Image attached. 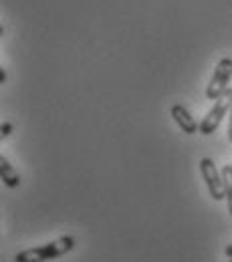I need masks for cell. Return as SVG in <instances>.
Returning <instances> with one entry per match:
<instances>
[{"mask_svg": "<svg viewBox=\"0 0 232 262\" xmlns=\"http://www.w3.org/2000/svg\"><path fill=\"white\" fill-rule=\"evenodd\" d=\"M228 139L232 143V107H230V123H228Z\"/></svg>", "mask_w": 232, "mask_h": 262, "instance_id": "9", "label": "cell"}, {"mask_svg": "<svg viewBox=\"0 0 232 262\" xmlns=\"http://www.w3.org/2000/svg\"><path fill=\"white\" fill-rule=\"evenodd\" d=\"M75 248V238L73 236H61L59 240L55 242H49V244H43V246H36V248H29V250H23L14 256V262H47V260H55L59 256H63L67 252H71Z\"/></svg>", "mask_w": 232, "mask_h": 262, "instance_id": "1", "label": "cell"}, {"mask_svg": "<svg viewBox=\"0 0 232 262\" xmlns=\"http://www.w3.org/2000/svg\"><path fill=\"white\" fill-rule=\"evenodd\" d=\"M12 129H14V125L6 121V123H2V127H0V135H2V137H8V135L12 133Z\"/></svg>", "mask_w": 232, "mask_h": 262, "instance_id": "8", "label": "cell"}, {"mask_svg": "<svg viewBox=\"0 0 232 262\" xmlns=\"http://www.w3.org/2000/svg\"><path fill=\"white\" fill-rule=\"evenodd\" d=\"M230 107H232V89L228 87L220 97L214 101L212 109H210V111L206 113V117L202 119V123H200V133H202V135H212L214 131L218 129V125L222 123V119L228 115Z\"/></svg>", "mask_w": 232, "mask_h": 262, "instance_id": "2", "label": "cell"}, {"mask_svg": "<svg viewBox=\"0 0 232 262\" xmlns=\"http://www.w3.org/2000/svg\"><path fill=\"white\" fill-rule=\"evenodd\" d=\"M228 262H232V258H230V260H228Z\"/></svg>", "mask_w": 232, "mask_h": 262, "instance_id": "12", "label": "cell"}, {"mask_svg": "<svg viewBox=\"0 0 232 262\" xmlns=\"http://www.w3.org/2000/svg\"><path fill=\"white\" fill-rule=\"evenodd\" d=\"M220 173H222V182H224V194H226V202H228V212L232 216V165H224Z\"/></svg>", "mask_w": 232, "mask_h": 262, "instance_id": "7", "label": "cell"}, {"mask_svg": "<svg viewBox=\"0 0 232 262\" xmlns=\"http://www.w3.org/2000/svg\"><path fill=\"white\" fill-rule=\"evenodd\" d=\"M200 173L206 182V188H208V194L212 196V200L220 202L224 200L226 194H224V182H222V173L218 171L216 164L210 160V158H202L200 162Z\"/></svg>", "mask_w": 232, "mask_h": 262, "instance_id": "4", "label": "cell"}, {"mask_svg": "<svg viewBox=\"0 0 232 262\" xmlns=\"http://www.w3.org/2000/svg\"><path fill=\"white\" fill-rule=\"evenodd\" d=\"M230 81H232V59L230 57H224V59L218 61V65H216L214 73H212V79H210V83L206 87V97L210 99V101L212 99L216 101V99L228 89Z\"/></svg>", "mask_w": 232, "mask_h": 262, "instance_id": "3", "label": "cell"}, {"mask_svg": "<svg viewBox=\"0 0 232 262\" xmlns=\"http://www.w3.org/2000/svg\"><path fill=\"white\" fill-rule=\"evenodd\" d=\"M170 113H172V119L176 121V125H178L180 129L184 131V133L192 135V133L200 131V125L196 123V119H194V117L190 115V111H188V109H186L184 105H180V103L172 105Z\"/></svg>", "mask_w": 232, "mask_h": 262, "instance_id": "5", "label": "cell"}, {"mask_svg": "<svg viewBox=\"0 0 232 262\" xmlns=\"http://www.w3.org/2000/svg\"><path fill=\"white\" fill-rule=\"evenodd\" d=\"M0 83H6V71L0 69Z\"/></svg>", "mask_w": 232, "mask_h": 262, "instance_id": "10", "label": "cell"}, {"mask_svg": "<svg viewBox=\"0 0 232 262\" xmlns=\"http://www.w3.org/2000/svg\"><path fill=\"white\" fill-rule=\"evenodd\" d=\"M0 176H2V182H4L8 188H18V186H20V176H18V171L14 169V165L10 164L4 156L0 158Z\"/></svg>", "mask_w": 232, "mask_h": 262, "instance_id": "6", "label": "cell"}, {"mask_svg": "<svg viewBox=\"0 0 232 262\" xmlns=\"http://www.w3.org/2000/svg\"><path fill=\"white\" fill-rule=\"evenodd\" d=\"M224 254H226L228 258H232V244H228V246H226V250H224Z\"/></svg>", "mask_w": 232, "mask_h": 262, "instance_id": "11", "label": "cell"}]
</instances>
